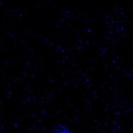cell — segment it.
Listing matches in <instances>:
<instances>
[{"mask_svg":"<svg viewBox=\"0 0 133 133\" xmlns=\"http://www.w3.org/2000/svg\"><path fill=\"white\" fill-rule=\"evenodd\" d=\"M55 133H70L69 129H67L65 128V126H62V125H59L58 129H55Z\"/></svg>","mask_w":133,"mask_h":133,"instance_id":"obj_1","label":"cell"}]
</instances>
